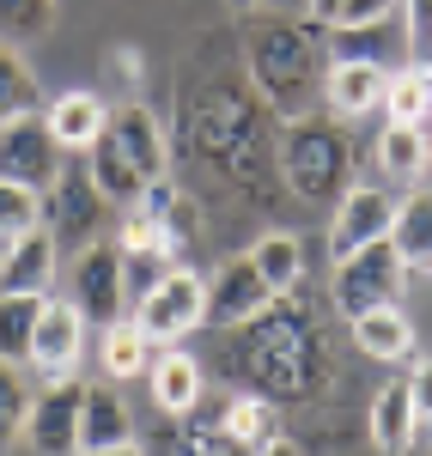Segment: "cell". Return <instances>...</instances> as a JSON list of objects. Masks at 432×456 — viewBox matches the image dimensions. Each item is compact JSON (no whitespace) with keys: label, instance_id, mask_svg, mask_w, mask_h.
<instances>
[{"label":"cell","instance_id":"13","mask_svg":"<svg viewBox=\"0 0 432 456\" xmlns=\"http://www.w3.org/2000/svg\"><path fill=\"white\" fill-rule=\"evenodd\" d=\"M268 298H274V286L262 281L256 256H225L214 268V281H208V322H214V329H238V322H250Z\"/></svg>","mask_w":432,"mask_h":456},{"label":"cell","instance_id":"10","mask_svg":"<svg viewBox=\"0 0 432 456\" xmlns=\"http://www.w3.org/2000/svg\"><path fill=\"white\" fill-rule=\"evenodd\" d=\"M0 176H6V183H25L37 195L61 176V146H55V134H49L43 116L0 122Z\"/></svg>","mask_w":432,"mask_h":456},{"label":"cell","instance_id":"37","mask_svg":"<svg viewBox=\"0 0 432 456\" xmlns=\"http://www.w3.org/2000/svg\"><path fill=\"white\" fill-rule=\"evenodd\" d=\"M402 43L408 68H432V0H402Z\"/></svg>","mask_w":432,"mask_h":456},{"label":"cell","instance_id":"36","mask_svg":"<svg viewBox=\"0 0 432 456\" xmlns=\"http://www.w3.org/2000/svg\"><path fill=\"white\" fill-rule=\"evenodd\" d=\"M25 414H31V389L19 378V365L0 359V444H6L12 432H25Z\"/></svg>","mask_w":432,"mask_h":456},{"label":"cell","instance_id":"21","mask_svg":"<svg viewBox=\"0 0 432 456\" xmlns=\"http://www.w3.org/2000/svg\"><path fill=\"white\" fill-rule=\"evenodd\" d=\"M43 122H49L61 152H92V141L110 128V104H104V92H61L43 110Z\"/></svg>","mask_w":432,"mask_h":456},{"label":"cell","instance_id":"27","mask_svg":"<svg viewBox=\"0 0 432 456\" xmlns=\"http://www.w3.org/2000/svg\"><path fill=\"white\" fill-rule=\"evenodd\" d=\"M43 322V292H0V359L31 365V341Z\"/></svg>","mask_w":432,"mask_h":456},{"label":"cell","instance_id":"41","mask_svg":"<svg viewBox=\"0 0 432 456\" xmlns=\"http://www.w3.org/2000/svg\"><path fill=\"white\" fill-rule=\"evenodd\" d=\"M250 456H298V444H292V438H268V444L250 451Z\"/></svg>","mask_w":432,"mask_h":456},{"label":"cell","instance_id":"19","mask_svg":"<svg viewBox=\"0 0 432 456\" xmlns=\"http://www.w3.org/2000/svg\"><path fill=\"white\" fill-rule=\"evenodd\" d=\"M365 432H371L378 456H408V451H414V432H420V408H414V389H408V378H390V384L371 395Z\"/></svg>","mask_w":432,"mask_h":456},{"label":"cell","instance_id":"17","mask_svg":"<svg viewBox=\"0 0 432 456\" xmlns=\"http://www.w3.org/2000/svg\"><path fill=\"white\" fill-rule=\"evenodd\" d=\"M55 268H61V244L43 225H31L12 244H0V292H49Z\"/></svg>","mask_w":432,"mask_h":456},{"label":"cell","instance_id":"43","mask_svg":"<svg viewBox=\"0 0 432 456\" xmlns=\"http://www.w3.org/2000/svg\"><path fill=\"white\" fill-rule=\"evenodd\" d=\"M225 6H232V12H256L262 0H225Z\"/></svg>","mask_w":432,"mask_h":456},{"label":"cell","instance_id":"14","mask_svg":"<svg viewBox=\"0 0 432 456\" xmlns=\"http://www.w3.org/2000/svg\"><path fill=\"white\" fill-rule=\"evenodd\" d=\"M390 68L384 61H329L323 68V110L341 122H360L371 110H384Z\"/></svg>","mask_w":432,"mask_h":456},{"label":"cell","instance_id":"30","mask_svg":"<svg viewBox=\"0 0 432 456\" xmlns=\"http://www.w3.org/2000/svg\"><path fill=\"white\" fill-rule=\"evenodd\" d=\"M390 244L408 268H427L432 274V195H408L396 208V225H390Z\"/></svg>","mask_w":432,"mask_h":456},{"label":"cell","instance_id":"42","mask_svg":"<svg viewBox=\"0 0 432 456\" xmlns=\"http://www.w3.org/2000/svg\"><path fill=\"white\" fill-rule=\"evenodd\" d=\"M98 456H146L141 444H116V451H98Z\"/></svg>","mask_w":432,"mask_h":456},{"label":"cell","instance_id":"29","mask_svg":"<svg viewBox=\"0 0 432 456\" xmlns=\"http://www.w3.org/2000/svg\"><path fill=\"white\" fill-rule=\"evenodd\" d=\"M98 353H104V378H116V384H128V378H141V371H152V341H146L141 329H134V316L128 322H110L104 341H98Z\"/></svg>","mask_w":432,"mask_h":456},{"label":"cell","instance_id":"34","mask_svg":"<svg viewBox=\"0 0 432 456\" xmlns=\"http://www.w3.org/2000/svg\"><path fill=\"white\" fill-rule=\"evenodd\" d=\"M0 31L12 43H43L55 31V0H0Z\"/></svg>","mask_w":432,"mask_h":456},{"label":"cell","instance_id":"16","mask_svg":"<svg viewBox=\"0 0 432 456\" xmlns=\"http://www.w3.org/2000/svg\"><path fill=\"white\" fill-rule=\"evenodd\" d=\"M134 208H146L159 225H165V238H171V249H177V262H183V249L189 244H201V232H208V213H201V195H189L177 176L165 171V176H152L146 183V195L134 201Z\"/></svg>","mask_w":432,"mask_h":456},{"label":"cell","instance_id":"35","mask_svg":"<svg viewBox=\"0 0 432 456\" xmlns=\"http://www.w3.org/2000/svg\"><path fill=\"white\" fill-rule=\"evenodd\" d=\"M141 79H146V55L134 49V43H116V49H104V86L128 104V98H141Z\"/></svg>","mask_w":432,"mask_h":456},{"label":"cell","instance_id":"3","mask_svg":"<svg viewBox=\"0 0 432 456\" xmlns=\"http://www.w3.org/2000/svg\"><path fill=\"white\" fill-rule=\"evenodd\" d=\"M238 43H244V79L256 86V98L274 110L281 122L305 116L311 92L323 86V49H317V37L305 31V25H292V19H250L238 31Z\"/></svg>","mask_w":432,"mask_h":456},{"label":"cell","instance_id":"4","mask_svg":"<svg viewBox=\"0 0 432 456\" xmlns=\"http://www.w3.org/2000/svg\"><path fill=\"white\" fill-rule=\"evenodd\" d=\"M281 176L292 201H341L354 189V134L341 116L305 110L281 122Z\"/></svg>","mask_w":432,"mask_h":456},{"label":"cell","instance_id":"39","mask_svg":"<svg viewBox=\"0 0 432 456\" xmlns=\"http://www.w3.org/2000/svg\"><path fill=\"white\" fill-rule=\"evenodd\" d=\"M408 389H414L420 426H432V353H414V359H408Z\"/></svg>","mask_w":432,"mask_h":456},{"label":"cell","instance_id":"31","mask_svg":"<svg viewBox=\"0 0 432 456\" xmlns=\"http://www.w3.org/2000/svg\"><path fill=\"white\" fill-rule=\"evenodd\" d=\"M19 116H43V86L25 68V55L0 43V122H19Z\"/></svg>","mask_w":432,"mask_h":456},{"label":"cell","instance_id":"24","mask_svg":"<svg viewBox=\"0 0 432 456\" xmlns=\"http://www.w3.org/2000/svg\"><path fill=\"white\" fill-rule=\"evenodd\" d=\"M86 171H92V183L110 195V208H134L146 195V176H141V165L122 152V146L110 141V128L92 141V152H86Z\"/></svg>","mask_w":432,"mask_h":456},{"label":"cell","instance_id":"32","mask_svg":"<svg viewBox=\"0 0 432 456\" xmlns=\"http://www.w3.org/2000/svg\"><path fill=\"white\" fill-rule=\"evenodd\" d=\"M432 116V68H402L390 73L384 92V122H427Z\"/></svg>","mask_w":432,"mask_h":456},{"label":"cell","instance_id":"12","mask_svg":"<svg viewBox=\"0 0 432 456\" xmlns=\"http://www.w3.org/2000/svg\"><path fill=\"white\" fill-rule=\"evenodd\" d=\"M79 353H86V311L73 298H43V322H37L31 341V371L43 384H61L79 371Z\"/></svg>","mask_w":432,"mask_h":456},{"label":"cell","instance_id":"38","mask_svg":"<svg viewBox=\"0 0 432 456\" xmlns=\"http://www.w3.org/2000/svg\"><path fill=\"white\" fill-rule=\"evenodd\" d=\"M396 6L402 0H341V12H335L329 31H371V25H384Z\"/></svg>","mask_w":432,"mask_h":456},{"label":"cell","instance_id":"1","mask_svg":"<svg viewBox=\"0 0 432 456\" xmlns=\"http://www.w3.org/2000/svg\"><path fill=\"white\" fill-rule=\"evenodd\" d=\"M177 122L189 152L208 171L238 189L256 213H274L287 201V176H281V116L256 98L250 79L238 73H208V79H183L177 92Z\"/></svg>","mask_w":432,"mask_h":456},{"label":"cell","instance_id":"28","mask_svg":"<svg viewBox=\"0 0 432 456\" xmlns=\"http://www.w3.org/2000/svg\"><path fill=\"white\" fill-rule=\"evenodd\" d=\"M250 256L274 292H298L305 286V244H298V232H262Z\"/></svg>","mask_w":432,"mask_h":456},{"label":"cell","instance_id":"9","mask_svg":"<svg viewBox=\"0 0 432 456\" xmlns=\"http://www.w3.org/2000/svg\"><path fill=\"white\" fill-rule=\"evenodd\" d=\"M396 208H402V201L384 189V183H354V189L335 201V219H329V262H347L354 249L390 238Z\"/></svg>","mask_w":432,"mask_h":456},{"label":"cell","instance_id":"40","mask_svg":"<svg viewBox=\"0 0 432 456\" xmlns=\"http://www.w3.org/2000/svg\"><path fill=\"white\" fill-rule=\"evenodd\" d=\"M311 6V25H335V12H341V0H305Z\"/></svg>","mask_w":432,"mask_h":456},{"label":"cell","instance_id":"26","mask_svg":"<svg viewBox=\"0 0 432 456\" xmlns=\"http://www.w3.org/2000/svg\"><path fill=\"white\" fill-rule=\"evenodd\" d=\"M219 426L244 444V451H262L268 438H281V402L256 395V389H232L225 408H219Z\"/></svg>","mask_w":432,"mask_h":456},{"label":"cell","instance_id":"8","mask_svg":"<svg viewBox=\"0 0 432 456\" xmlns=\"http://www.w3.org/2000/svg\"><path fill=\"white\" fill-rule=\"evenodd\" d=\"M73 305L86 311V322H128L134 316V292H128V268H122V244L98 238L92 249L73 256Z\"/></svg>","mask_w":432,"mask_h":456},{"label":"cell","instance_id":"23","mask_svg":"<svg viewBox=\"0 0 432 456\" xmlns=\"http://www.w3.org/2000/svg\"><path fill=\"white\" fill-rule=\"evenodd\" d=\"M347 329H354V347L365 359H384V365L414 359V322H408L402 305H371V311L347 316Z\"/></svg>","mask_w":432,"mask_h":456},{"label":"cell","instance_id":"5","mask_svg":"<svg viewBox=\"0 0 432 456\" xmlns=\"http://www.w3.org/2000/svg\"><path fill=\"white\" fill-rule=\"evenodd\" d=\"M110 225V195L92 183L86 165H61V176L43 189V232L61 249H92Z\"/></svg>","mask_w":432,"mask_h":456},{"label":"cell","instance_id":"25","mask_svg":"<svg viewBox=\"0 0 432 456\" xmlns=\"http://www.w3.org/2000/svg\"><path fill=\"white\" fill-rule=\"evenodd\" d=\"M159 456H250V451L219 426V414L195 408V414H183V426L159 432Z\"/></svg>","mask_w":432,"mask_h":456},{"label":"cell","instance_id":"33","mask_svg":"<svg viewBox=\"0 0 432 456\" xmlns=\"http://www.w3.org/2000/svg\"><path fill=\"white\" fill-rule=\"evenodd\" d=\"M31 225H43V195L25 189V183H6V176H0V244L25 238Z\"/></svg>","mask_w":432,"mask_h":456},{"label":"cell","instance_id":"7","mask_svg":"<svg viewBox=\"0 0 432 456\" xmlns=\"http://www.w3.org/2000/svg\"><path fill=\"white\" fill-rule=\"evenodd\" d=\"M402 281H408V262L396 256L390 238H378V244L354 249L347 262H335L329 298H335V311H341V316H360V311H371V305H396Z\"/></svg>","mask_w":432,"mask_h":456},{"label":"cell","instance_id":"2","mask_svg":"<svg viewBox=\"0 0 432 456\" xmlns=\"http://www.w3.org/2000/svg\"><path fill=\"white\" fill-rule=\"evenodd\" d=\"M219 365H225L232 389H256L287 408H311L335 384V353H329L317 305L305 292H274L250 322L225 329Z\"/></svg>","mask_w":432,"mask_h":456},{"label":"cell","instance_id":"22","mask_svg":"<svg viewBox=\"0 0 432 456\" xmlns=\"http://www.w3.org/2000/svg\"><path fill=\"white\" fill-rule=\"evenodd\" d=\"M116 444H134V414L110 384H86V408H79V451L98 456Z\"/></svg>","mask_w":432,"mask_h":456},{"label":"cell","instance_id":"20","mask_svg":"<svg viewBox=\"0 0 432 456\" xmlns=\"http://www.w3.org/2000/svg\"><path fill=\"white\" fill-rule=\"evenodd\" d=\"M371 159H378L384 183H420L432 171V116L427 122H384Z\"/></svg>","mask_w":432,"mask_h":456},{"label":"cell","instance_id":"11","mask_svg":"<svg viewBox=\"0 0 432 456\" xmlns=\"http://www.w3.org/2000/svg\"><path fill=\"white\" fill-rule=\"evenodd\" d=\"M79 408H86V384L61 378V384H43V395H31V414H25V438L37 456H86L79 451Z\"/></svg>","mask_w":432,"mask_h":456},{"label":"cell","instance_id":"6","mask_svg":"<svg viewBox=\"0 0 432 456\" xmlns=\"http://www.w3.org/2000/svg\"><path fill=\"white\" fill-rule=\"evenodd\" d=\"M201 322H208V281H201L189 262H177L152 292L134 298V329H141L152 347H171V341H183V335L201 329Z\"/></svg>","mask_w":432,"mask_h":456},{"label":"cell","instance_id":"15","mask_svg":"<svg viewBox=\"0 0 432 456\" xmlns=\"http://www.w3.org/2000/svg\"><path fill=\"white\" fill-rule=\"evenodd\" d=\"M110 141L122 146V152H128L134 165H141L146 183L171 171V141H165L159 116H152L141 98H128V104H110Z\"/></svg>","mask_w":432,"mask_h":456},{"label":"cell","instance_id":"18","mask_svg":"<svg viewBox=\"0 0 432 456\" xmlns=\"http://www.w3.org/2000/svg\"><path fill=\"white\" fill-rule=\"evenodd\" d=\"M146 384H152L159 414L183 420V414H195V408H201V389H208V378H201V359H195L189 347H159V353H152Z\"/></svg>","mask_w":432,"mask_h":456}]
</instances>
